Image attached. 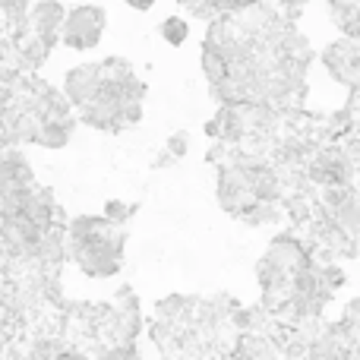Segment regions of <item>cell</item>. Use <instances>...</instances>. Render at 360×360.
Masks as SVG:
<instances>
[{
  "label": "cell",
  "instance_id": "1",
  "mask_svg": "<svg viewBox=\"0 0 360 360\" xmlns=\"http://www.w3.org/2000/svg\"><path fill=\"white\" fill-rule=\"evenodd\" d=\"M329 73L345 86H357L360 82V38L357 41H338L329 44V51L323 54Z\"/></svg>",
  "mask_w": 360,
  "mask_h": 360
},
{
  "label": "cell",
  "instance_id": "2",
  "mask_svg": "<svg viewBox=\"0 0 360 360\" xmlns=\"http://www.w3.org/2000/svg\"><path fill=\"white\" fill-rule=\"evenodd\" d=\"M101 25H105V13L95 10V6H79V10L70 13V22H67V41L73 48L86 51L98 41L101 35Z\"/></svg>",
  "mask_w": 360,
  "mask_h": 360
},
{
  "label": "cell",
  "instance_id": "3",
  "mask_svg": "<svg viewBox=\"0 0 360 360\" xmlns=\"http://www.w3.org/2000/svg\"><path fill=\"white\" fill-rule=\"evenodd\" d=\"M165 38H168V41H174V44H180L186 38V25L180 22V19H168V22H165Z\"/></svg>",
  "mask_w": 360,
  "mask_h": 360
},
{
  "label": "cell",
  "instance_id": "4",
  "mask_svg": "<svg viewBox=\"0 0 360 360\" xmlns=\"http://www.w3.org/2000/svg\"><path fill=\"white\" fill-rule=\"evenodd\" d=\"M127 4H130V6H136V10H149V6L155 4V0H127Z\"/></svg>",
  "mask_w": 360,
  "mask_h": 360
},
{
  "label": "cell",
  "instance_id": "5",
  "mask_svg": "<svg viewBox=\"0 0 360 360\" xmlns=\"http://www.w3.org/2000/svg\"><path fill=\"white\" fill-rule=\"evenodd\" d=\"M285 4H304V0H285Z\"/></svg>",
  "mask_w": 360,
  "mask_h": 360
}]
</instances>
